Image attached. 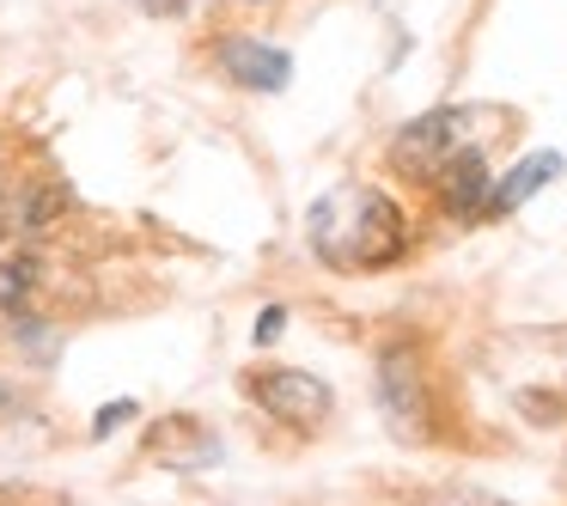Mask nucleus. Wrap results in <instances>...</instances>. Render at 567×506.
<instances>
[{
    "label": "nucleus",
    "mask_w": 567,
    "mask_h": 506,
    "mask_svg": "<svg viewBox=\"0 0 567 506\" xmlns=\"http://www.w3.org/2000/svg\"><path fill=\"white\" fill-rule=\"evenodd\" d=\"M427 184L440 189V208L445 214H482V202H488V159L470 147V153H457L452 165H440Z\"/></svg>",
    "instance_id": "nucleus-5"
},
{
    "label": "nucleus",
    "mask_w": 567,
    "mask_h": 506,
    "mask_svg": "<svg viewBox=\"0 0 567 506\" xmlns=\"http://www.w3.org/2000/svg\"><path fill=\"white\" fill-rule=\"evenodd\" d=\"M141 7H147L153 19H184L189 13V0H141Z\"/></svg>",
    "instance_id": "nucleus-8"
},
{
    "label": "nucleus",
    "mask_w": 567,
    "mask_h": 506,
    "mask_svg": "<svg viewBox=\"0 0 567 506\" xmlns=\"http://www.w3.org/2000/svg\"><path fill=\"white\" fill-rule=\"evenodd\" d=\"M379 403L403 433H421V415H427V379H421V360L409 354V348L379 354Z\"/></svg>",
    "instance_id": "nucleus-4"
},
{
    "label": "nucleus",
    "mask_w": 567,
    "mask_h": 506,
    "mask_svg": "<svg viewBox=\"0 0 567 506\" xmlns=\"http://www.w3.org/2000/svg\"><path fill=\"white\" fill-rule=\"evenodd\" d=\"M470 116L476 111H427L391 141V159L403 165L409 177H433L440 165H452L457 153H470Z\"/></svg>",
    "instance_id": "nucleus-3"
},
{
    "label": "nucleus",
    "mask_w": 567,
    "mask_h": 506,
    "mask_svg": "<svg viewBox=\"0 0 567 506\" xmlns=\"http://www.w3.org/2000/svg\"><path fill=\"white\" fill-rule=\"evenodd\" d=\"M62 208H68V196H62V189H31V196L25 202H19V214H13V226H31V233H38V226H55V220H62Z\"/></svg>",
    "instance_id": "nucleus-7"
},
{
    "label": "nucleus",
    "mask_w": 567,
    "mask_h": 506,
    "mask_svg": "<svg viewBox=\"0 0 567 506\" xmlns=\"http://www.w3.org/2000/svg\"><path fill=\"white\" fill-rule=\"evenodd\" d=\"M275 335H281V306H269V318L257 323V342H275Z\"/></svg>",
    "instance_id": "nucleus-9"
},
{
    "label": "nucleus",
    "mask_w": 567,
    "mask_h": 506,
    "mask_svg": "<svg viewBox=\"0 0 567 506\" xmlns=\"http://www.w3.org/2000/svg\"><path fill=\"white\" fill-rule=\"evenodd\" d=\"M311 245L336 269H384V262H396L409 250V226L391 196H379V189H342V196H330L318 208Z\"/></svg>",
    "instance_id": "nucleus-1"
},
{
    "label": "nucleus",
    "mask_w": 567,
    "mask_h": 506,
    "mask_svg": "<svg viewBox=\"0 0 567 506\" xmlns=\"http://www.w3.org/2000/svg\"><path fill=\"white\" fill-rule=\"evenodd\" d=\"M7 233H13V202L0 196V245H7Z\"/></svg>",
    "instance_id": "nucleus-10"
},
{
    "label": "nucleus",
    "mask_w": 567,
    "mask_h": 506,
    "mask_svg": "<svg viewBox=\"0 0 567 506\" xmlns=\"http://www.w3.org/2000/svg\"><path fill=\"white\" fill-rule=\"evenodd\" d=\"M226 62H233L238 80H250V86H287V55L281 50H262V43H233L226 50Z\"/></svg>",
    "instance_id": "nucleus-6"
},
{
    "label": "nucleus",
    "mask_w": 567,
    "mask_h": 506,
    "mask_svg": "<svg viewBox=\"0 0 567 506\" xmlns=\"http://www.w3.org/2000/svg\"><path fill=\"white\" fill-rule=\"evenodd\" d=\"M245 391H250V403H257V409H269L275 421H287V427H299V433L323 427V415L336 409L330 384H323L318 372H299V366H269V372H250V379H245Z\"/></svg>",
    "instance_id": "nucleus-2"
}]
</instances>
